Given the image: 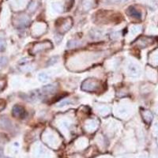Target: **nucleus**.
<instances>
[{"label": "nucleus", "mask_w": 158, "mask_h": 158, "mask_svg": "<svg viewBox=\"0 0 158 158\" xmlns=\"http://www.w3.org/2000/svg\"><path fill=\"white\" fill-rule=\"evenodd\" d=\"M6 85V82L5 81H2V80H0V92L2 91V89H4Z\"/></svg>", "instance_id": "obj_6"}, {"label": "nucleus", "mask_w": 158, "mask_h": 158, "mask_svg": "<svg viewBox=\"0 0 158 158\" xmlns=\"http://www.w3.org/2000/svg\"><path fill=\"white\" fill-rule=\"evenodd\" d=\"M127 14H129L131 17H134V18H138V19H140L141 16H142V15H141V13L138 12L135 8L132 7V6H131V7L128 9Z\"/></svg>", "instance_id": "obj_2"}, {"label": "nucleus", "mask_w": 158, "mask_h": 158, "mask_svg": "<svg viewBox=\"0 0 158 158\" xmlns=\"http://www.w3.org/2000/svg\"><path fill=\"white\" fill-rule=\"evenodd\" d=\"M13 115L16 118H24L25 115V111L22 106L20 105H15L13 108Z\"/></svg>", "instance_id": "obj_1"}, {"label": "nucleus", "mask_w": 158, "mask_h": 158, "mask_svg": "<svg viewBox=\"0 0 158 158\" xmlns=\"http://www.w3.org/2000/svg\"><path fill=\"white\" fill-rule=\"evenodd\" d=\"M6 48V43L4 41H2V40H0V52H2Z\"/></svg>", "instance_id": "obj_5"}, {"label": "nucleus", "mask_w": 158, "mask_h": 158, "mask_svg": "<svg viewBox=\"0 0 158 158\" xmlns=\"http://www.w3.org/2000/svg\"><path fill=\"white\" fill-rule=\"evenodd\" d=\"M56 89V87L55 85H46L45 87L43 88V92L44 94H52V92H54Z\"/></svg>", "instance_id": "obj_3"}, {"label": "nucleus", "mask_w": 158, "mask_h": 158, "mask_svg": "<svg viewBox=\"0 0 158 158\" xmlns=\"http://www.w3.org/2000/svg\"><path fill=\"white\" fill-rule=\"evenodd\" d=\"M7 63V59L6 57H1L0 58V67H2L4 65L6 64Z\"/></svg>", "instance_id": "obj_4"}]
</instances>
